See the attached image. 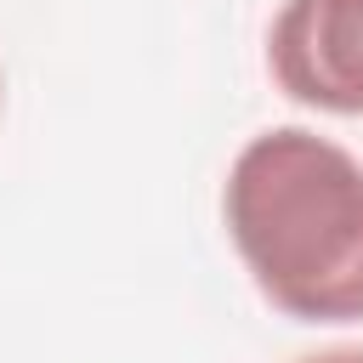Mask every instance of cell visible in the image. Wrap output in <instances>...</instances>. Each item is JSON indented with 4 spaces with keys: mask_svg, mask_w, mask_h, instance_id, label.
I'll return each mask as SVG.
<instances>
[{
    "mask_svg": "<svg viewBox=\"0 0 363 363\" xmlns=\"http://www.w3.org/2000/svg\"><path fill=\"white\" fill-rule=\"evenodd\" d=\"M227 238L289 323H363V159L312 125L255 130L221 182Z\"/></svg>",
    "mask_w": 363,
    "mask_h": 363,
    "instance_id": "cell-1",
    "label": "cell"
},
{
    "mask_svg": "<svg viewBox=\"0 0 363 363\" xmlns=\"http://www.w3.org/2000/svg\"><path fill=\"white\" fill-rule=\"evenodd\" d=\"M272 85L335 119H363V0H284L267 28Z\"/></svg>",
    "mask_w": 363,
    "mask_h": 363,
    "instance_id": "cell-2",
    "label": "cell"
},
{
    "mask_svg": "<svg viewBox=\"0 0 363 363\" xmlns=\"http://www.w3.org/2000/svg\"><path fill=\"white\" fill-rule=\"evenodd\" d=\"M295 363H363V346H323V352H306Z\"/></svg>",
    "mask_w": 363,
    "mask_h": 363,
    "instance_id": "cell-3",
    "label": "cell"
},
{
    "mask_svg": "<svg viewBox=\"0 0 363 363\" xmlns=\"http://www.w3.org/2000/svg\"><path fill=\"white\" fill-rule=\"evenodd\" d=\"M0 102H6V74H0Z\"/></svg>",
    "mask_w": 363,
    "mask_h": 363,
    "instance_id": "cell-4",
    "label": "cell"
}]
</instances>
